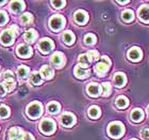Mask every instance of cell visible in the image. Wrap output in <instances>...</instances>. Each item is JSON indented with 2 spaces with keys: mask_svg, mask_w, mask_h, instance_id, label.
<instances>
[{
  "mask_svg": "<svg viewBox=\"0 0 149 140\" xmlns=\"http://www.w3.org/2000/svg\"><path fill=\"white\" fill-rule=\"evenodd\" d=\"M125 128L124 125L121 124L120 122H113L111 124H109V127H108V133L111 136L112 138H117L121 137V135L124 134Z\"/></svg>",
  "mask_w": 149,
  "mask_h": 140,
  "instance_id": "obj_1",
  "label": "cell"
},
{
  "mask_svg": "<svg viewBox=\"0 0 149 140\" xmlns=\"http://www.w3.org/2000/svg\"><path fill=\"white\" fill-rule=\"evenodd\" d=\"M42 112H43V106L40 103H37V102L31 103L27 107V113L30 118H38L42 115Z\"/></svg>",
  "mask_w": 149,
  "mask_h": 140,
  "instance_id": "obj_2",
  "label": "cell"
},
{
  "mask_svg": "<svg viewBox=\"0 0 149 140\" xmlns=\"http://www.w3.org/2000/svg\"><path fill=\"white\" fill-rule=\"evenodd\" d=\"M40 128L44 134H52L56 129V123L51 119H45L40 122Z\"/></svg>",
  "mask_w": 149,
  "mask_h": 140,
  "instance_id": "obj_3",
  "label": "cell"
},
{
  "mask_svg": "<svg viewBox=\"0 0 149 140\" xmlns=\"http://www.w3.org/2000/svg\"><path fill=\"white\" fill-rule=\"evenodd\" d=\"M38 48L43 53H50L51 50L54 48V44L50 39L48 37H45V39H42L38 43Z\"/></svg>",
  "mask_w": 149,
  "mask_h": 140,
  "instance_id": "obj_4",
  "label": "cell"
},
{
  "mask_svg": "<svg viewBox=\"0 0 149 140\" xmlns=\"http://www.w3.org/2000/svg\"><path fill=\"white\" fill-rule=\"evenodd\" d=\"M15 33L12 29L10 28L8 30H4L2 32V34L0 37V42L3 44V45H11L14 41V37H15Z\"/></svg>",
  "mask_w": 149,
  "mask_h": 140,
  "instance_id": "obj_5",
  "label": "cell"
},
{
  "mask_svg": "<svg viewBox=\"0 0 149 140\" xmlns=\"http://www.w3.org/2000/svg\"><path fill=\"white\" fill-rule=\"evenodd\" d=\"M64 24H65V19L61 15L52 16L49 20V25H50V27H51V29L56 30V31L62 28L63 26H64Z\"/></svg>",
  "mask_w": 149,
  "mask_h": 140,
  "instance_id": "obj_6",
  "label": "cell"
},
{
  "mask_svg": "<svg viewBox=\"0 0 149 140\" xmlns=\"http://www.w3.org/2000/svg\"><path fill=\"white\" fill-rule=\"evenodd\" d=\"M51 63L56 68H61L65 63V57L62 53H53L51 57Z\"/></svg>",
  "mask_w": 149,
  "mask_h": 140,
  "instance_id": "obj_7",
  "label": "cell"
},
{
  "mask_svg": "<svg viewBox=\"0 0 149 140\" xmlns=\"http://www.w3.org/2000/svg\"><path fill=\"white\" fill-rule=\"evenodd\" d=\"M24 135V131L19 127H12L8 133V137L10 140H20Z\"/></svg>",
  "mask_w": 149,
  "mask_h": 140,
  "instance_id": "obj_8",
  "label": "cell"
},
{
  "mask_svg": "<svg viewBox=\"0 0 149 140\" xmlns=\"http://www.w3.org/2000/svg\"><path fill=\"white\" fill-rule=\"evenodd\" d=\"M17 53H18V56L22 57V58H28V57L31 56L32 49L31 47L27 45V44H22L17 48Z\"/></svg>",
  "mask_w": 149,
  "mask_h": 140,
  "instance_id": "obj_9",
  "label": "cell"
},
{
  "mask_svg": "<svg viewBox=\"0 0 149 140\" xmlns=\"http://www.w3.org/2000/svg\"><path fill=\"white\" fill-rule=\"evenodd\" d=\"M76 119H74V115L72 113H69V112H66L61 117V123H62L64 126H72L74 123Z\"/></svg>",
  "mask_w": 149,
  "mask_h": 140,
  "instance_id": "obj_10",
  "label": "cell"
},
{
  "mask_svg": "<svg viewBox=\"0 0 149 140\" xmlns=\"http://www.w3.org/2000/svg\"><path fill=\"white\" fill-rule=\"evenodd\" d=\"M74 75L78 78H86L90 75V70L87 69V68H84V66L80 65V64H78L74 68Z\"/></svg>",
  "mask_w": 149,
  "mask_h": 140,
  "instance_id": "obj_11",
  "label": "cell"
},
{
  "mask_svg": "<svg viewBox=\"0 0 149 140\" xmlns=\"http://www.w3.org/2000/svg\"><path fill=\"white\" fill-rule=\"evenodd\" d=\"M143 56V53H142V50L140 48H137V47H133V48H131L129 50V53H128V57L130 58V60L132 61H139L141 60Z\"/></svg>",
  "mask_w": 149,
  "mask_h": 140,
  "instance_id": "obj_12",
  "label": "cell"
},
{
  "mask_svg": "<svg viewBox=\"0 0 149 140\" xmlns=\"http://www.w3.org/2000/svg\"><path fill=\"white\" fill-rule=\"evenodd\" d=\"M100 91H101V88L98 84H90L87 86V93L90 94L91 96L93 97H97L99 96Z\"/></svg>",
  "mask_w": 149,
  "mask_h": 140,
  "instance_id": "obj_13",
  "label": "cell"
},
{
  "mask_svg": "<svg viewBox=\"0 0 149 140\" xmlns=\"http://www.w3.org/2000/svg\"><path fill=\"white\" fill-rule=\"evenodd\" d=\"M88 19V16H87V13L84 12V11H77L74 13V20L78 23V24H85Z\"/></svg>",
  "mask_w": 149,
  "mask_h": 140,
  "instance_id": "obj_14",
  "label": "cell"
},
{
  "mask_svg": "<svg viewBox=\"0 0 149 140\" xmlns=\"http://www.w3.org/2000/svg\"><path fill=\"white\" fill-rule=\"evenodd\" d=\"M139 16L140 18L145 23H149V6H142L139 10Z\"/></svg>",
  "mask_w": 149,
  "mask_h": 140,
  "instance_id": "obj_15",
  "label": "cell"
},
{
  "mask_svg": "<svg viewBox=\"0 0 149 140\" xmlns=\"http://www.w3.org/2000/svg\"><path fill=\"white\" fill-rule=\"evenodd\" d=\"M109 66L107 63L104 62H99L97 63L96 66H95V72L97 73V75H99V76H102L107 73V72L109 71Z\"/></svg>",
  "mask_w": 149,
  "mask_h": 140,
  "instance_id": "obj_16",
  "label": "cell"
},
{
  "mask_svg": "<svg viewBox=\"0 0 149 140\" xmlns=\"http://www.w3.org/2000/svg\"><path fill=\"white\" fill-rule=\"evenodd\" d=\"M114 82L115 86L118 88L123 87L126 84V76L124 73H116L114 76Z\"/></svg>",
  "mask_w": 149,
  "mask_h": 140,
  "instance_id": "obj_17",
  "label": "cell"
},
{
  "mask_svg": "<svg viewBox=\"0 0 149 140\" xmlns=\"http://www.w3.org/2000/svg\"><path fill=\"white\" fill-rule=\"evenodd\" d=\"M10 8L12 10V12L14 13H19L20 11L24 10L25 8V2L24 1H13L10 4Z\"/></svg>",
  "mask_w": 149,
  "mask_h": 140,
  "instance_id": "obj_18",
  "label": "cell"
},
{
  "mask_svg": "<svg viewBox=\"0 0 149 140\" xmlns=\"http://www.w3.org/2000/svg\"><path fill=\"white\" fill-rule=\"evenodd\" d=\"M40 75L43 76L45 79H51L53 77V71L52 69H50L48 65H44L40 69Z\"/></svg>",
  "mask_w": 149,
  "mask_h": 140,
  "instance_id": "obj_19",
  "label": "cell"
},
{
  "mask_svg": "<svg viewBox=\"0 0 149 140\" xmlns=\"http://www.w3.org/2000/svg\"><path fill=\"white\" fill-rule=\"evenodd\" d=\"M144 118V113L141 109H134L131 113V119L134 122H141Z\"/></svg>",
  "mask_w": 149,
  "mask_h": 140,
  "instance_id": "obj_20",
  "label": "cell"
},
{
  "mask_svg": "<svg viewBox=\"0 0 149 140\" xmlns=\"http://www.w3.org/2000/svg\"><path fill=\"white\" fill-rule=\"evenodd\" d=\"M42 76H40V73H37V72H34V73H32V75L30 76V82L32 84H35V86H38V84H42Z\"/></svg>",
  "mask_w": 149,
  "mask_h": 140,
  "instance_id": "obj_21",
  "label": "cell"
},
{
  "mask_svg": "<svg viewBox=\"0 0 149 140\" xmlns=\"http://www.w3.org/2000/svg\"><path fill=\"white\" fill-rule=\"evenodd\" d=\"M74 35L72 31H66L64 32V34H63V40L65 42L67 45H72V43L74 42Z\"/></svg>",
  "mask_w": 149,
  "mask_h": 140,
  "instance_id": "obj_22",
  "label": "cell"
},
{
  "mask_svg": "<svg viewBox=\"0 0 149 140\" xmlns=\"http://www.w3.org/2000/svg\"><path fill=\"white\" fill-rule=\"evenodd\" d=\"M128 105H129V101H128L127 97L119 96L116 100V106H117L118 108H126Z\"/></svg>",
  "mask_w": 149,
  "mask_h": 140,
  "instance_id": "obj_23",
  "label": "cell"
},
{
  "mask_svg": "<svg viewBox=\"0 0 149 140\" xmlns=\"http://www.w3.org/2000/svg\"><path fill=\"white\" fill-rule=\"evenodd\" d=\"M88 115L93 119L98 118L100 115V108L97 107V106H92V107L88 109Z\"/></svg>",
  "mask_w": 149,
  "mask_h": 140,
  "instance_id": "obj_24",
  "label": "cell"
},
{
  "mask_svg": "<svg viewBox=\"0 0 149 140\" xmlns=\"http://www.w3.org/2000/svg\"><path fill=\"white\" fill-rule=\"evenodd\" d=\"M36 37H37V33L33 29L29 30V31H27L25 33V40L27 41V42H33Z\"/></svg>",
  "mask_w": 149,
  "mask_h": 140,
  "instance_id": "obj_25",
  "label": "cell"
},
{
  "mask_svg": "<svg viewBox=\"0 0 149 140\" xmlns=\"http://www.w3.org/2000/svg\"><path fill=\"white\" fill-rule=\"evenodd\" d=\"M29 68H27L26 65H20L17 70V74L20 78H26L28 77L29 75Z\"/></svg>",
  "mask_w": 149,
  "mask_h": 140,
  "instance_id": "obj_26",
  "label": "cell"
},
{
  "mask_svg": "<svg viewBox=\"0 0 149 140\" xmlns=\"http://www.w3.org/2000/svg\"><path fill=\"white\" fill-rule=\"evenodd\" d=\"M79 64L84 66V68H87V66L91 64V61H90V59H88V57H87L86 53L81 55V56L79 57Z\"/></svg>",
  "mask_w": 149,
  "mask_h": 140,
  "instance_id": "obj_27",
  "label": "cell"
},
{
  "mask_svg": "<svg viewBox=\"0 0 149 140\" xmlns=\"http://www.w3.org/2000/svg\"><path fill=\"white\" fill-rule=\"evenodd\" d=\"M3 87L6 88V91L11 92V91L15 88V79H9V80H4Z\"/></svg>",
  "mask_w": 149,
  "mask_h": 140,
  "instance_id": "obj_28",
  "label": "cell"
},
{
  "mask_svg": "<svg viewBox=\"0 0 149 140\" xmlns=\"http://www.w3.org/2000/svg\"><path fill=\"white\" fill-rule=\"evenodd\" d=\"M123 19H124L125 22H131L132 19H133L134 15H133V12L131 11V10H126L123 12V15H121Z\"/></svg>",
  "mask_w": 149,
  "mask_h": 140,
  "instance_id": "obj_29",
  "label": "cell"
},
{
  "mask_svg": "<svg viewBox=\"0 0 149 140\" xmlns=\"http://www.w3.org/2000/svg\"><path fill=\"white\" fill-rule=\"evenodd\" d=\"M20 20H22V23L24 25H29V24H31V23L33 22V16H32L30 13H25V14L22 16Z\"/></svg>",
  "mask_w": 149,
  "mask_h": 140,
  "instance_id": "obj_30",
  "label": "cell"
},
{
  "mask_svg": "<svg viewBox=\"0 0 149 140\" xmlns=\"http://www.w3.org/2000/svg\"><path fill=\"white\" fill-rule=\"evenodd\" d=\"M47 109H48V111L51 112V113H56V112L60 110V104L56 103V102H52V103L48 104Z\"/></svg>",
  "mask_w": 149,
  "mask_h": 140,
  "instance_id": "obj_31",
  "label": "cell"
},
{
  "mask_svg": "<svg viewBox=\"0 0 149 140\" xmlns=\"http://www.w3.org/2000/svg\"><path fill=\"white\" fill-rule=\"evenodd\" d=\"M96 42V37L94 34H87L84 37V43L86 45H93Z\"/></svg>",
  "mask_w": 149,
  "mask_h": 140,
  "instance_id": "obj_32",
  "label": "cell"
},
{
  "mask_svg": "<svg viewBox=\"0 0 149 140\" xmlns=\"http://www.w3.org/2000/svg\"><path fill=\"white\" fill-rule=\"evenodd\" d=\"M10 115V109L6 106H0V118H6Z\"/></svg>",
  "mask_w": 149,
  "mask_h": 140,
  "instance_id": "obj_33",
  "label": "cell"
},
{
  "mask_svg": "<svg viewBox=\"0 0 149 140\" xmlns=\"http://www.w3.org/2000/svg\"><path fill=\"white\" fill-rule=\"evenodd\" d=\"M87 57H88V59H90V61L92 62V61H96V60H98V58H99V53H97L96 50H92V51H90L88 53H86Z\"/></svg>",
  "mask_w": 149,
  "mask_h": 140,
  "instance_id": "obj_34",
  "label": "cell"
},
{
  "mask_svg": "<svg viewBox=\"0 0 149 140\" xmlns=\"http://www.w3.org/2000/svg\"><path fill=\"white\" fill-rule=\"evenodd\" d=\"M111 92V84L109 82H103L102 84V93L104 96H108Z\"/></svg>",
  "mask_w": 149,
  "mask_h": 140,
  "instance_id": "obj_35",
  "label": "cell"
},
{
  "mask_svg": "<svg viewBox=\"0 0 149 140\" xmlns=\"http://www.w3.org/2000/svg\"><path fill=\"white\" fill-rule=\"evenodd\" d=\"M8 22V15L4 11H0V26H3Z\"/></svg>",
  "mask_w": 149,
  "mask_h": 140,
  "instance_id": "obj_36",
  "label": "cell"
},
{
  "mask_svg": "<svg viewBox=\"0 0 149 140\" xmlns=\"http://www.w3.org/2000/svg\"><path fill=\"white\" fill-rule=\"evenodd\" d=\"M65 1H51V4H52L56 9H61L62 6H65Z\"/></svg>",
  "mask_w": 149,
  "mask_h": 140,
  "instance_id": "obj_37",
  "label": "cell"
},
{
  "mask_svg": "<svg viewBox=\"0 0 149 140\" xmlns=\"http://www.w3.org/2000/svg\"><path fill=\"white\" fill-rule=\"evenodd\" d=\"M3 79L4 80H9V79H14V74L11 71H6L3 74Z\"/></svg>",
  "mask_w": 149,
  "mask_h": 140,
  "instance_id": "obj_38",
  "label": "cell"
},
{
  "mask_svg": "<svg viewBox=\"0 0 149 140\" xmlns=\"http://www.w3.org/2000/svg\"><path fill=\"white\" fill-rule=\"evenodd\" d=\"M20 140H34V137H33L31 134L25 133V132H24V135H22V137Z\"/></svg>",
  "mask_w": 149,
  "mask_h": 140,
  "instance_id": "obj_39",
  "label": "cell"
},
{
  "mask_svg": "<svg viewBox=\"0 0 149 140\" xmlns=\"http://www.w3.org/2000/svg\"><path fill=\"white\" fill-rule=\"evenodd\" d=\"M141 134H142L143 138H145V139H149V129L148 128H144Z\"/></svg>",
  "mask_w": 149,
  "mask_h": 140,
  "instance_id": "obj_40",
  "label": "cell"
},
{
  "mask_svg": "<svg viewBox=\"0 0 149 140\" xmlns=\"http://www.w3.org/2000/svg\"><path fill=\"white\" fill-rule=\"evenodd\" d=\"M101 62H104V63H107L108 65H111V60H110L107 56L101 57Z\"/></svg>",
  "mask_w": 149,
  "mask_h": 140,
  "instance_id": "obj_41",
  "label": "cell"
},
{
  "mask_svg": "<svg viewBox=\"0 0 149 140\" xmlns=\"http://www.w3.org/2000/svg\"><path fill=\"white\" fill-rule=\"evenodd\" d=\"M6 93V88L3 87L2 84H0V96H3V95H4Z\"/></svg>",
  "mask_w": 149,
  "mask_h": 140,
  "instance_id": "obj_42",
  "label": "cell"
},
{
  "mask_svg": "<svg viewBox=\"0 0 149 140\" xmlns=\"http://www.w3.org/2000/svg\"><path fill=\"white\" fill-rule=\"evenodd\" d=\"M129 1H117V3H119V4H126V3H128Z\"/></svg>",
  "mask_w": 149,
  "mask_h": 140,
  "instance_id": "obj_43",
  "label": "cell"
},
{
  "mask_svg": "<svg viewBox=\"0 0 149 140\" xmlns=\"http://www.w3.org/2000/svg\"><path fill=\"white\" fill-rule=\"evenodd\" d=\"M6 3V1H0V6H2V4H4Z\"/></svg>",
  "mask_w": 149,
  "mask_h": 140,
  "instance_id": "obj_44",
  "label": "cell"
},
{
  "mask_svg": "<svg viewBox=\"0 0 149 140\" xmlns=\"http://www.w3.org/2000/svg\"><path fill=\"white\" fill-rule=\"evenodd\" d=\"M148 112H149V106H148Z\"/></svg>",
  "mask_w": 149,
  "mask_h": 140,
  "instance_id": "obj_45",
  "label": "cell"
},
{
  "mask_svg": "<svg viewBox=\"0 0 149 140\" xmlns=\"http://www.w3.org/2000/svg\"><path fill=\"white\" fill-rule=\"evenodd\" d=\"M132 140H136V139H132Z\"/></svg>",
  "mask_w": 149,
  "mask_h": 140,
  "instance_id": "obj_46",
  "label": "cell"
}]
</instances>
